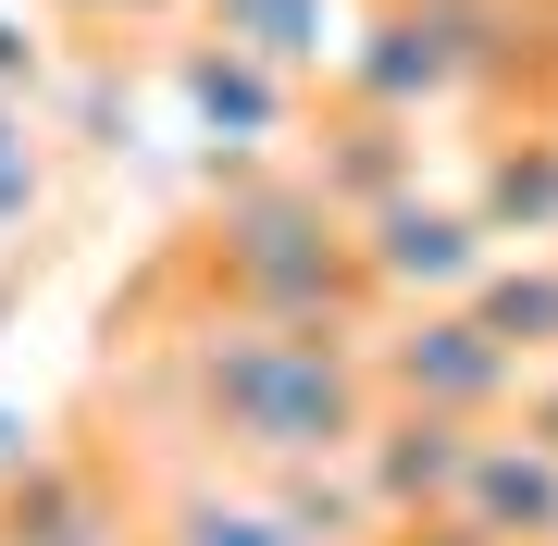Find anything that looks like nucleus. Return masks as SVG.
<instances>
[{"label":"nucleus","mask_w":558,"mask_h":546,"mask_svg":"<svg viewBox=\"0 0 558 546\" xmlns=\"http://www.w3.org/2000/svg\"><path fill=\"white\" fill-rule=\"evenodd\" d=\"M199 398H211L223 460H336L373 423L348 348L323 336H199Z\"/></svg>","instance_id":"1"},{"label":"nucleus","mask_w":558,"mask_h":546,"mask_svg":"<svg viewBox=\"0 0 558 546\" xmlns=\"http://www.w3.org/2000/svg\"><path fill=\"white\" fill-rule=\"evenodd\" d=\"M472 324L497 336L509 361H521V348H558V274H546V262H521V274H497V286H484V311H472Z\"/></svg>","instance_id":"2"},{"label":"nucleus","mask_w":558,"mask_h":546,"mask_svg":"<svg viewBox=\"0 0 558 546\" xmlns=\"http://www.w3.org/2000/svg\"><path fill=\"white\" fill-rule=\"evenodd\" d=\"M25 199H38V149H25V124L0 112V223H13Z\"/></svg>","instance_id":"3"},{"label":"nucleus","mask_w":558,"mask_h":546,"mask_svg":"<svg viewBox=\"0 0 558 546\" xmlns=\"http://www.w3.org/2000/svg\"><path fill=\"white\" fill-rule=\"evenodd\" d=\"M398 546H497V534L459 522V509H435V522H398Z\"/></svg>","instance_id":"4"},{"label":"nucleus","mask_w":558,"mask_h":546,"mask_svg":"<svg viewBox=\"0 0 558 546\" xmlns=\"http://www.w3.org/2000/svg\"><path fill=\"white\" fill-rule=\"evenodd\" d=\"M521 423H534V447L558 460V385H534V398H521Z\"/></svg>","instance_id":"5"}]
</instances>
